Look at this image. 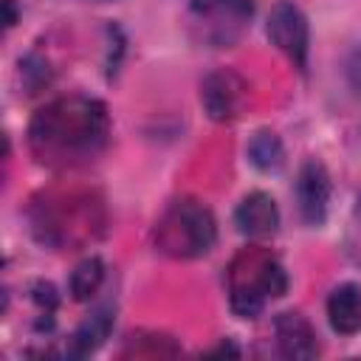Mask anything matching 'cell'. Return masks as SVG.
I'll return each mask as SVG.
<instances>
[{"label":"cell","mask_w":361,"mask_h":361,"mask_svg":"<svg viewBox=\"0 0 361 361\" xmlns=\"http://www.w3.org/2000/svg\"><path fill=\"white\" fill-rule=\"evenodd\" d=\"M110 118L99 99L71 93L39 107L28 124L31 155L51 169H76L102 155Z\"/></svg>","instance_id":"obj_1"},{"label":"cell","mask_w":361,"mask_h":361,"mask_svg":"<svg viewBox=\"0 0 361 361\" xmlns=\"http://www.w3.org/2000/svg\"><path fill=\"white\" fill-rule=\"evenodd\" d=\"M31 228L51 248H82L102 237L104 206L90 189H48L31 203Z\"/></svg>","instance_id":"obj_2"},{"label":"cell","mask_w":361,"mask_h":361,"mask_svg":"<svg viewBox=\"0 0 361 361\" xmlns=\"http://www.w3.org/2000/svg\"><path fill=\"white\" fill-rule=\"evenodd\" d=\"M228 305L240 319H254L268 299L288 290V274L282 262L262 245H245L234 254L228 271Z\"/></svg>","instance_id":"obj_3"},{"label":"cell","mask_w":361,"mask_h":361,"mask_svg":"<svg viewBox=\"0 0 361 361\" xmlns=\"http://www.w3.org/2000/svg\"><path fill=\"white\" fill-rule=\"evenodd\" d=\"M152 240L155 248L172 259H195L212 251L217 240V226L203 203L183 197L164 209L155 223Z\"/></svg>","instance_id":"obj_4"},{"label":"cell","mask_w":361,"mask_h":361,"mask_svg":"<svg viewBox=\"0 0 361 361\" xmlns=\"http://www.w3.org/2000/svg\"><path fill=\"white\" fill-rule=\"evenodd\" d=\"M254 14L251 0H192L189 23L200 42L212 48H226L240 39Z\"/></svg>","instance_id":"obj_5"},{"label":"cell","mask_w":361,"mask_h":361,"mask_svg":"<svg viewBox=\"0 0 361 361\" xmlns=\"http://www.w3.org/2000/svg\"><path fill=\"white\" fill-rule=\"evenodd\" d=\"M268 37L299 71L307 68L310 31H307V20H305L302 8L293 0H279L271 8V14H268Z\"/></svg>","instance_id":"obj_6"},{"label":"cell","mask_w":361,"mask_h":361,"mask_svg":"<svg viewBox=\"0 0 361 361\" xmlns=\"http://www.w3.org/2000/svg\"><path fill=\"white\" fill-rule=\"evenodd\" d=\"M200 102L206 107V113L214 118V121H231L240 116L243 110V102H245V82L228 71V68H220V71H212L203 85H200Z\"/></svg>","instance_id":"obj_7"},{"label":"cell","mask_w":361,"mask_h":361,"mask_svg":"<svg viewBox=\"0 0 361 361\" xmlns=\"http://www.w3.org/2000/svg\"><path fill=\"white\" fill-rule=\"evenodd\" d=\"M296 203H299V214L310 226H319L327 217L330 175H327V169L319 161H307L299 169V178H296Z\"/></svg>","instance_id":"obj_8"},{"label":"cell","mask_w":361,"mask_h":361,"mask_svg":"<svg viewBox=\"0 0 361 361\" xmlns=\"http://www.w3.org/2000/svg\"><path fill=\"white\" fill-rule=\"evenodd\" d=\"M274 330H276V347L285 358H316L319 355L316 330L302 313H293V310L279 313L274 322Z\"/></svg>","instance_id":"obj_9"},{"label":"cell","mask_w":361,"mask_h":361,"mask_svg":"<svg viewBox=\"0 0 361 361\" xmlns=\"http://www.w3.org/2000/svg\"><path fill=\"white\" fill-rule=\"evenodd\" d=\"M234 223L248 237H271L279 228V209L271 195L251 192L240 200V206L234 212Z\"/></svg>","instance_id":"obj_10"},{"label":"cell","mask_w":361,"mask_h":361,"mask_svg":"<svg viewBox=\"0 0 361 361\" xmlns=\"http://www.w3.org/2000/svg\"><path fill=\"white\" fill-rule=\"evenodd\" d=\"M330 327L341 336H353L361 330V288L353 282L338 285L327 299Z\"/></svg>","instance_id":"obj_11"},{"label":"cell","mask_w":361,"mask_h":361,"mask_svg":"<svg viewBox=\"0 0 361 361\" xmlns=\"http://www.w3.org/2000/svg\"><path fill=\"white\" fill-rule=\"evenodd\" d=\"M110 330H113V310H110V307L93 310V313L76 327V333L71 336L68 355H71V358H85V355L96 353V350L107 341Z\"/></svg>","instance_id":"obj_12"},{"label":"cell","mask_w":361,"mask_h":361,"mask_svg":"<svg viewBox=\"0 0 361 361\" xmlns=\"http://www.w3.org/2000/svg\"><path fill=\"white\" fill-rule=\"evenodd\" d=\"M248 161L262 172H276L285 164V149H282L279 135L271 130L254 133L248 141Z\"/></svg>","instance_id":"obj_13"},{"label":"cell","mask_w":361,"mask_h":361,"mask_svg":"<svg viewBox=\"0 0 361 361\" xmlns=\"http://www.w3.org/2000/svg\"><path fill=\"white\" fill-rule=\"evenodd\" d=\"M102 282H104V262L99 257H87L71 271L68 290H71V296L76 302H85L102 288Z\"/></svg>","instance_id":"obj_14"},{"label":"cell","mask_w":361,"mask_h":361,"mask_svg":"<svg viewBox=\"0 0 361 361\" xmlns=\"http://www.w3.org/2000/svg\"><path fill=\"white\" fill-rule=\"evenodd\" d=\"M121 358H158V355H178V344L164 333H138L130 336L118 353Z\"/></svg>","instance_id":"obj_15"},{"label":"cell","mask_w":361,"mask_h":361,"mask_svg":"<svg viewBox=\"0 0 361 361\" xmlns=\"http://www.w3.org/2000/svg\"><path fill=\"white\" fill-rule=\"evenodd\" d=\"M347 79H350V85L361 93V48H355L353 56L347 59Z\"/></svg>","instance_id":"obj_16"}]
</instances>
